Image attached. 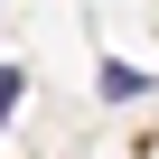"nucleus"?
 I'll return each mask as SVG.
<instances>
[{"label": "nucleus", "instance_id": "f257e3e1", "mask_svg": "<svg viewBox=\"0 0 159 159\" xmlns=\"http://www.w3.org/2000/svg\"><path fill=\"white\" fill-rule=\"evenodd\" d=\"M94 94H103V103H140V94H150V75H140V66H122V56H103Z\"/></svg>", "mask_w": 159, "mask_h": 159}, {"label": "nucleus", "instance_id": "f03ea898", "mask_svg": "<svg viewBox=\"0 0 159 159\" xmlns=\"http://www.w3.org/2000/svg\"><path fill=\"white\" fill-rule=\"evenodd\" d=\"M19 94H28V66H0V131L19 122Z\"/></svg>", "mask_w": 159, "mask_h": 159}]
</instances>
